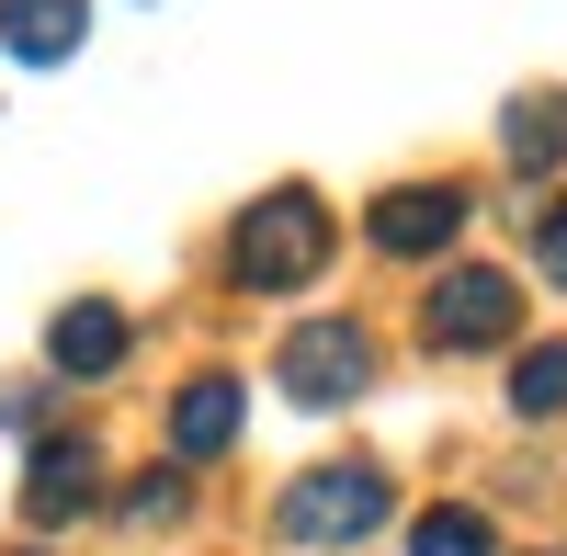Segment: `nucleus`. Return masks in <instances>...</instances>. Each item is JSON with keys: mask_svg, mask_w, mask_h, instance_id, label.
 <instances>
[{"mask_svg": "<svg viewBox=\"0 0 567 556\" xmlns=\"http://www.w3.org/2000/svg\"><path fill=\"white\" fill-rule=\"evenodd\" d=\"M239 285L250 296H296V285H318V261H329V205L318 194H296V182H284V194H261L250 216H239Z\"/></svg>", "mask_w": 567, "mask_h": 556, "instance_id": "nucleus-1", "label": "nucleus"}, {"mask_svg": "<svg viewBox=\"0 0 567 556\" xmlns=\"http://www.w3.org/2000/svg\"><path fill=\"white\" fill-rule=\"evenodd\" d=\"M363 375H374V341L352 318H307V330H284V352H272V387L296 409H341Z\"/></svg>", "mask_w": 567, "mask_h": 556, "instance_id": "nucleus-2", "label": "nucleus"}, {"mask_svg": "<svg viewBox=\"0 0 567 556\" xmlns=\"http://www.w3.org/2000/svg\"><path fill=\"white\" fill-rule=\"evenodd\" d=\"M284 534L296 545H363V534H386V477L374 466H318L284 488Z\"/></svg>", "mask_w": 567, "mask_h": 556, "instance_id": "nucleus-3", "label": "nucleus"}, {"mask_svg": "<svg viewBox=\"0 0 567 556\" xmlns=\"http://www.w3.org/2000/svg\"><path fill=\"white\" fill-rule=\"evenodd\" d=\"M511 318H523V296H511V272H443L432 296H420V341L432 352H488V341H511Z\"/></svg>", "mask_w": 567, "mask_h": 556, "instance_id": "nucleus-4", "label": "nucleus"}, {"mask_svg": "<svg viewBox=\"0 0 567 556\" xmlns=\"http://www.w3.org/2000/svg\"><path fill=\"white\" fill-rule=\"evenodd\" d=\"M91 500H103V454H91V432H45L34 466H23V523H80Z\"/></svg>", "mask_w": 567, "mask_h": 556, "instance_id": "nucleus-5", "label": "nucleus"}, {"mask_svg": "<svg viewBox=\"0 0 567 556\" xmlns=\"http://www.w3.org/2000/svg\"><path fill=\"white\" fill-rule=\"evenodd\" d=\"M454 227H465V194H454V182H398V194L374 205V250L420 261V250H454Z\"/></svg>", "mask_w": 567, "mask_h": 556, "instance_id": "nucleus-6", "label": "nucleus"}, {"mask_svg": "<svg viewBox=\"0 0 567 556\" xmlns=\"http://www.w3.org/2000/svg\"><path fill=\"white\" fill-rule=\"evenodd\" d=\"M80 34H91V12H80V0H0V45H12L23 69H58Z\"/></svg>", "mask_w": 567, "mask_h": 556, "instance_id": "nucleus-7", "label": "nucleus"}, {"mask_svg": "<svg viewBox=\"0 0 567 556\" xmlns=\"http://www.w3.org/2000/svg\"><path fill=\"white\" fill-rule=\"evenodd\" d=\"M227 443H239V387H227V375L182 387V398H171V454H182V466H205V454H227Z\"/></svg>", "mask_w": 567, "mask_h": 556, "instance_id": "nucleus-8", "label": "nucleus"}, {"mask_svg": "<svg viewBox=\"0 0 567 556\" xmlns=\"http://www.w3.org/2000/svg\"><path fill=\"white\" fill-rule=\"evenodd\" d=\"M45 363H58V375H114L125 363V318L114 307H69L58 330H45Z\"/></svg>", "mask_w": 567, "mask_h": 556, "instance_id": "nucleus-9", "label": "nucleus"}, {"mask_svg": "<svg viewBox=\"0 0 567 556\" xmlns=\"http://www.w3.org/2000/svg\"><path fill=\"white\" fill-rule=\"evenodd\" d=\"M511 159H523V171H556V159H567V91L511 103Z\"/></svg>", "mask_w": 567, "mask_h": 556, "instance_id": "nucleus-10", "label": "nucleus"}, {"mask_svg": "<svg viewBox=\"0 0 567 556\" xmlns=\"http://www.w3.org/2000/svg\"><path fill=\"white\" fill-rule=\"evenodd\" d=\"M511 409H523V421H556V409H567V341L511 363Z\"/></svg>", "mask_w": 567, "mask_h": 556, "instance_id": "nucleus-11", "label": "nucleus"}, {"mask_svg": "<svg viewBox=\"0 0 567 556\" xmlns=\"http://www.w3.org/2000/svg\"><path fill=\"white\" fill-rule=\"evenodd\" d=\"M409 556H488V523L465 512V500H443V512L409 523Z\"/></svg>", "mask_w": 567, "mask_h": 556, "instance_id": "nucleus-12", "label": "nucleus"}, {"mask_svg": "<svg viewBox=\"0 0 567 556\" xmlns=\"http://www.w3.org/2000/svg\"><path fill=\"white\" fill-rule=\"evenodd\" d=\"M171 512H182V466H148L125 488V523H171Z\"/></svg>", "mask_w": 567, "mask_h": 556, "instance_id": "nucleus-13", "label": "nucleus"}, {"mask_svg": "<svg viewBox=\"0 0 567 556\" xmlns=\"http://www.w3.org/2000/svg\"><path fill=\"white\" fill-rule=\"evenodd\" d=\"M534 261H545V285H567V205L534 216Z\"/></svg>", "mask_w": 567, "mask_h": 556, "instance_id": "nucleus-14", "label": "nucleus"}]
</instances>
